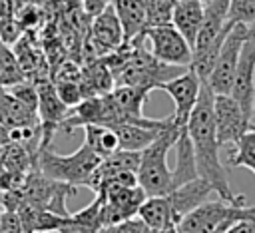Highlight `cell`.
Listing matches in <instances>:
<instances>
[{
    "label": "cell",
    "mask_w": 255,
    "mask_h": 233,
    "mask_svg": "<svg viewBox=\"0 0 255 233\" xmlns=\"http://www.w3.org/2000/svg\"><path fill=\"white\" fill-rule=\"evenodd\" d=\"M255 217V205L245 207V203L229 201H203L199 207L183 215L177 223L179 233H225L233 223Z\"/></svg>",
    "instance_id": "4"
},
{
    "label": "cell",
    "mask_w": 255,
    "mask_h": 233,
    "mask_svg": "<svg viewBox=\"0 0 255 233\" xmlns=\"http://www.w3.org/2000/svg\"><path fill=\"white\" fill-rule=\"evenodd\" d=\"M90 32H92V44L98 48V56L112 54L124 44V28L112 4L92 18Z\"/></svg>",
    "instance_id": "10"
},
{
    "label": "cell",
    "mask_w": 255,
    "mask_h": 233,
    "mask_svg": "<svg viewBox=\"0 0 255 233\" xmlns=\"http://www.w3.org/2000/svg\"><path fill=\"white\" fill-rule=\"evenodd\" d=\"M245 40H247V26L245 24H233L229 34L223 40V46L219 50L215 66L205 80V84L211 88L213 94H229L231 92L235 68H237L241 46Z\"/></svg>",
    "instance_id": "5"
},
{
    "label": "cell",
    "mask_w": 255,
    "mask_h": 233,
    "mask_svg": "<svg viewBox=\"0 0 255 233\" xmlns=\"http://www.w3.org/2000/svg\"><path fill=\"white\" fill-rule=\"evenodd\" d=\"M98 231H100V229L90 227V225H84V223L74 221L72 217H68V219L64 221V225H62L56 233H98Z\"/></svg>",
    "instance_id": "28"
},
{
    "label": "cell",
    "mask_w": 255,
    "mask_h": 233,
    "mask_svg": "<svg viewBox=\"0 0 255 233\" xmlns=\"http://www.w3.org/2000/svg\"><path fill=\"white\" fill-rule=\"evenodd\" d=\"M22 24L18 22L16 16H6V18H0V40L6 44V46H12L14 42L20 40L22 36Z\"/></svg>",
    "instance_id": "25"
},
{
    "label": "cell",
    "mask_w": 255,
    "mask_h": 233,
    "mask_svg": "<svg viewBox=\"0 0 255 233\" xmlns=\"http://www.w3.org/2000/svg\"><path fill=\"white\" fill-rule=\"evenodd\" d=\"M0 121L6 129L20 127V125H34L40 123L38 112L18 100L14 94H10L6 88L0 94Z\"/></svg>",
    "instance_id": "18"
},
{
    "label": "cell",
    "mask_w": 255,
    "mask_h": 233,
    "mask_svg": "<svg viewBox=\"0 0 255 233\" xmlns=\"http://www.w3.org/2000/svg\"><path fill=\"white\" fill-rule=\"evenodd\" d=\"M229 24H253L255 22V0H229Z\"/></svg>",
    "instance_id": "24"
},
{
    "label": "cell",
    "mask_w": 255,
    "mask_h": 233,
    "mask_svg": "<svg viewBox=\"0 0 255 233\" xmlns=\"http://www.w3.org/2000/svg\"><path fill=\"white\" fill-rule=\"evenodd\" d=\"M225 233H255V217H245L233 223Z\"/></svg>",
    "instance_id": "30"
},
{
    "label": "cell",
    "mask_w": 255,
    "mask_h": 233,
    "mask_svg": "<svg viewBox=\"0 0 255 233\" xmlns=\"http://www.w3.org/2000/svg\"><path fill=\"white\" fill-rule=\"evenodd\" d=\"M157 90H163L167 92V96L173 100L175 104V110L171 114L175 125L179 127H185L187 121H189V116L197 104V98H199V90H201V80L197 78V74L187 68L183 74L163 82Z\"/></svg>",
    "instance_id": "8"
},
{
    "label": "cell",
    "mask_w": 255,
    "mask_h": 233,
    "mask_svg": "<svg viewBox=\"0 0 255 233\" xmlns=\"http://www.w3.org/2000/svg\"><path fill=\"white\" fill-rule=\"evenodd\" d=\"M24 80V72L18 64L16 54H12L10 46L0 40V86L8 88Z\"/></svg>",
    "instance_id": "22"
},
{
    "label": "cell",
    "mask_w": 255,
    "mask_h": 233,
    "mask_svg": "<svg viewBox=\"0 0 255 233\" xmlns=\"http://www.w3.org/2000/svg\"><path fill=\"white\" fill-rule=\"evenodd\" d=\"M110 4H112V0H84V12H86V16L94 18L102 10H106Z\"/></svg>",
    "instance_id": "29"
},
{
    "label": "cell",
    "mask_w": 255,
    "mask_h": 233,
    "mask_svg": "<svg viewBox=\"0 0 255 233\" xmlns=\"http://www.w3.org/2000/svg\"><path fill=\"white\" fill-rule=\"evenodd\" d=\"M102 159L104 157L96 155L84 143L74 153H68V155L56 153L48 145V147L38 149L34 167H38L50 179L64 181V183H70L74 187H86V183L90 181L92 173L96 171V167L100 165Z\"/></svg>",
    "instance_id": "3"
},
{
    "label": "cell",
    "mask_w": 255,
    "mask_h": 233,
    "mask_svg": "<svg viewBox=\"0 0 255 233\" xmlns=\"http://www.w3.org/2000/svg\"><path fill=\"white\" fill-rule=\"evenodd\" d=\"M36 233H50V231H36Z\"/></svg>",
    "instance_id": "37"
},
{
    "label": "cell",
    "mask_w": 255,
    "mask_h": 233,
    "mask_svg": "<svg viewBox=\"0 0 255 233\" xmlns=\"http://www.w3.org/2000/svg\"><path fill=\"white\" fill-rule=\"evenodd\" d=\"M82 129H84V145L90 147L96 155L108 157L116 149H120V139L114 127L90 123V125H84Z\"/></svg>",
    "instance_id": "20"
},
{
    "label": "cell",
    "mask_w": 255,
    "mask_h": 233,
    "mask_svg": "<svg viewBox=\"0 0 255 233\" xmlns=\"http://www.w3.org/2000/svg\"><path fill=\"white\" fill-rule=\"evenodd\" d=\"M227 14H229V0H207L203 4V20H201V28L197 32L193 52L209 46L227 28V24H229Z\"/></svg>",
    "instance_id": "14"
},
{
    "label": "cell",
    "mask_w": 255,
    "mask_h": 233,
    "mask_svg": "<svg viewBox=\"0 0 255 233\" xmlns=\"http://www.w3.org/2000/svg\"><path fill=\"white\" fill-rule=\"evenodd\" d=\"M247 36H249V38H251V40L255 42V22L247 26Z\"/></svg>",
    "instance_id": "33"
},
{
    "label": "cell",
    "mask_w": 255,
    "mask_h": 233,
    "mask_svg": "<svg viewBox=\"0 0 255 233\" xmlns=\"http://www.w3.org/2000/svg\"><path fill=\"white\" fill-rule=\"evenodd\" d=\"M201 20H203V2H199V0H175L171 24L189 42L191 48L195 46L197 32L201 28Z\"/></svg>",
    "instance_id": "15"
},
{
    "label": "cell",
    "mask_w": 255,
    "mask_h": 233,
    "mask_svg": "<svg viewBox=\"0 0 255 233\" xmlns=\"http://www.w3.org/2000/svg\"><path fill=\"white\" fill-rule=\"evenodd\" d=\"M2 92H4V86H0V94H2Z\"/></svg>",
    "instance_id": "36"
},
{
    "label": "cell",
    "mask_w": 255,
    "mask_h": 233,
    "mask_svg": "<svg viewBox=\"0 0 255 233\" xmlns=\"http://www.w3.org/2000/svg\"><path fill=\"white\" fill-rule=\"evenodd\" d=\"M213 123L215 137L219 147L233 145L241 139V135L253 127L251 119L243 114L241 106L231 98V94H215L213 96Z\"/></svg>",
    "instance_id": "7"
},
{
    "label": "cell",
    "mask_w": 255,
    "mask_h": 233,
    "mask_svg": "<svg viewBox=\"0 0 255 233\" xmlns=\"http://www.w3.org/2000/svg\"><path fill=\"white\" fill-rule=\"evenodd\" d=\"M112 6L124 28V42L143 38V32L147 28L143 0H112Z\"/></svg>",
    "instance_id": "16"
},
{
    "label": "cell",
    "mask_w": 255,
    "mask_h": 233,
    "mask_svg": "<svg viewBox=\"0 0 255 233\" xmlns=\"http://www.w3.org/2000/svg\"><path fill=\"white\" fill-rule=\"evenodd\" d=\"M147 94L149 92L135 86H116L114 90H110V96L118 110L120 123H143L149 119L141 112L147 100Z\"/></svg>",
    "instance_id": "13"
},
{
    "label": "cell",
    "mask_w": 255,
    "mask_h": 233,
    "mask_svg": "<svg viewBox=\"0 0 255 233\" xmlns=\"http://www.w3.org/2000/svg\"><path fill=\"white\" fill-rule=\"evenodd\" d=\"M155 233H179V229H177V225H175V223H169V225H165V227L157 229Z\"/></svg>",
    "instance_id": "32"
},
{
    "label": "cell",
    "mask_w": 255,
    "mask_h": 233,
    "mask_svg": "<svg viewBox=\"0 0 255 233\" xmlns=\"http://www.w3.org/2000/svg\"><path fill=\"white\" fill-rule=\"evenodd\" d=\"M8 141H10V139H8V129H6V127L2 125V121H0V147L6 145Z\"/></svg>",
    "instance_id": "31"
},
{
    "label": "cell",
    "mask_w": 255,
    "mask_h": 233,
    "mask_svg": "<svg viewBox=\"0 0 255 233\" xmlns=\"http://www.w3.org/2000/svg\"><path fill=\"white\" fill-rule=\"evenodd\" d=\"M253 116H255V100H253Z\"/></svg>",
    "instance_id": "35"
},
{
    "label": "cell",
    "mask_w": 255,
    "mask_h": 233,
    "mask_svg": "<svg viewBox=\"0 0 255 233\" xmlns=\"http://www.w3.org/2000/svg\"><path fill=\"white\" fill-rule=\"evenodd\" d=\"M143 38L149 42V52L163 64L171 66H183L189 68L193 58V48L189 42L177 32L173 24L163 26H151L145 28Z\"/></svg>",
    "instance_id": "6"
},
{
    "label": "cell",
    "mask_w": 255,
    "mask_h": 233,
    "mask_svg": "<svg viewBox=\"0 0 255 233\" xmlns=\"http://www.w3.org/2000/svg\"><path fill=\"white\" fill-rule=\"evenodd\" d=\"M167 123H169V117H163V119L149 117L143 123H118V125H114L118 139H120V149L143 151L159 135V131Z\"/></svg>",
    "instance_id": "11"
},
{
    "label": "cell",
    "mask_w": 255,
    "mask_h": 233,
    "mask_svg": "<svg viewBox=\"0 0 255 233\" xmlns=\"http://www.w3.org/2000/svg\"><path fill=\"white\" fill-rule=\"evenodd\" d=\"M137 217L153 231H157V229H161L169 223H175L173 209H171V203H169L167 195H149V197H145V201L141 203V207L137 211Z\"/></svg>",
    "instance_id": "19"
},
{
    "label": "cell",
    "mask_w": 255,
    "mask_h": 233,
    "mask_svg": "<svg viewBox=\"0 0 255 233\" xmlns=\"http://www.w3.org/2000/svg\"><path fill=\"white\" fill-rule=\"evenodd\" d=\"M183 127L175 125L169 116V123L159 131V135L141 151L137 165V183L145 195H167L171 191V169L167 167V151L173 147L179 131Z\"/></svg>",
    "instance_id": "2"
},
{
    "label": "cell",
    "mask_w": 255,
    "mask_h": 233,
    "mask_svg": "<svg viewBox=\"0 0 255 233\" xmlns=\"http://www.w3.org/2000/svg\"><path fill=\"white\" fill-rule=\"evenodd\" d=\"M199 2H203V4H205V2H207V0H199Z\"/></svg>",
    "instance_id": "38"
},
{
    "label": "cell",
    "mask_w": 255,
    "mask_h": 233,
    "mask_svg": "<svg viewBox=\"0 0 255 233\" xmlns=\"http://www.w3.org/2000/svg\"><path fill=\"white\" fill-rule=\"evenodd\" d=\"M213 92L211 88L201 82L199 98L197 104L189 116L187 121V133L193 145L195 153V165H197V175L209 181L213 191L219 195V199L229 201V203H245L243 195H237L231 191L227 169L223 167L219 159V143L215 137V123H213Z\"/></svg>",
    "instance_id": "1"
},
{
    "label": "cell",
    "mask_w": 255,
    "mask_h": 233,
    "mask_svg": "<svg viewBox=\"0 0 255 233\" xmlns=\"http://www.w3.org/2000/svg\"><path fill=\"white\" fill-rule=\"evenodd\" d=\"M211 193H213V187L203 177H195V179L175 187L173 191H169L167 197H169V203H171V209H173L175 223H179V219L183 215H187L189 211L199 207L203 201H207Z\"/></svg>",
    "instance_id": "12"
},
{
    "label": "cell",
    "mask_w": 255,
    "mask_h": 233,
    "mask_svg": "<svg viewBox=\"0 0 255 233\" xmlns=\"http://www.w3.org/2000/svg\"><path fill=\"white\" fill-rule=\"evenodd\" d=\"M227 163L231 167H247L255 173V125L249 127L235 143V149L233 153H229Z\"/></svg>",
    "instance_id": "21"
},
{
    "label": "cell",
    "mask_w": 255,
    "mask_h": 233,
    "mask_svg": "<svg viewBox=\"0 0 255 233\" xmlns=\"http://www.w3.org/2000/svg\"><path fill=\"white\" fill-rule=\"evenodd\" d=\"M173 4H175V0H143L147 28H151V26L171 24Z\"/></svg>",
    "instance_id": "23"
},
{
    "label": "cell",
    "mask_w": 255,
    "mask_h": 233,
    "mask_svg": "<svg viewBox=\"0 0 255 233\" xmlns=\"http://www.w3.org/2000/svg\"><path fill=\"white\" fill-rule=\"evenodd\" d=\"M175 167L171 169V191L195 177L197 175V165H195V153H193V145L187 133V125L179 131L177 139H175Z\"/></svg>",
    "instance_id": "17"
},
{
    "label": "cell",
    "mask_w": 255,
    "mask_h": 233,
    "mask_svg": "<svg viewBox=\"0 0 255 233\" xmlns=\"http://www.w3.org/2000/svg\"><path fill=\"white\" fill-rule=\"evenodd\" d=\"M231 98L241 106L243 114L253 119V100H255V42L247 36L241 46L239 62L235 68L233 84H231Z\"/></svg>",
    "instance_id": "9"
},
{
    "label": "cell",
    "mask_w": 255,
    "mask_h": 233,
    "mask_svg": "<svg viewBox=\"0 0 255 233\" xmlns=\"http://www.w3.org/2000/svg\"><path fill=\"white\" fill-rule=\"evenodd\" d=\"M143 233H155V231H153V229H149V227H147V229H145V231H143Z\"/></svg>",
    "instance_id": "34"
},
{
    "label": "cell",
    "mask_w": 255,
    "mask_h": 233,
    "mask_svg": "<svg viewBox=\"0 0 255 233\" xmlns=\"http://www.w3.org/2000/svg\"><path fill=\"white\" fill-rule=\"evenodd\" d=\"M0 233H4V231H2V229H0Z\"/></svg>",
    "instance_id": "39"
},
{
    "label": "cell",
    "mask_w": 255,
    "mask_h": 233,
    "mask_svg": "<svg viewBox=\"0 0 255 233\" xmlns=\"http://www.w3.org/2000/svg\"><path fill=\"white\" fill-rule=\"evenodd\" d=\"M145 229H147V225L139 217H131V219H126V221H120L114 225H106L98 233H143Z\"/></svg>",
    "instance_id": "26"
},
{
    "label": "cell",
    "mask_w": 255,
    "mask_h": 233,
    "mask_svg": "<svg viewBox=\"0 0 255 233\" xmlns=\"http://www.w3.org/2000/svg\"><path fill=\"white\" fill-rule=\"evenodd\" d=\"M0 229L4 233H24V227H22V221H20V215L16 209H2Z\"/></svg>",
    "instance_id": "27"
}]
</instances>
